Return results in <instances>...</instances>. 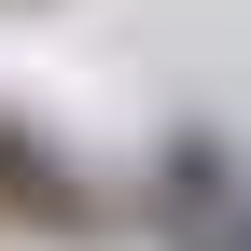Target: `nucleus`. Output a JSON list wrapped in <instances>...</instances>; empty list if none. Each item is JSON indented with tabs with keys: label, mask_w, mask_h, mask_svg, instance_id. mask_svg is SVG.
Instances as JSON below:
<instances>
[{
	"label": "nucleus",
	"mask_w": 251,
	"mask_h": 251,
	"mask_svg": "<svg viewBox=\"0 0 251 251\" xmlns=\"http://www.w3.org/2000/svg\"><path fill=\"white\" fill-rule=\"evenodd\" d=\"M181 251H251V209H224L209 237H181Z\"/></svg>",
	"instance_id": "nucleus-2"
},
{
	"label": "nucleus",
	"mask_w": 251,
	"mask_h": 251,
	"mask_svg": "<svg viewBox=\"0 0 251 251\" xmlns=\"http://www.w3.org/2000/svg\"><path fill=\"white\" fill-rule=\"evenodd\" d=\"M0 209H14V224L84 237V224H98V181H84V168H70V153H56L28 112H0Z\"/></svg>",
	"instance_id": "nucleus-1"
}]
</instances>
